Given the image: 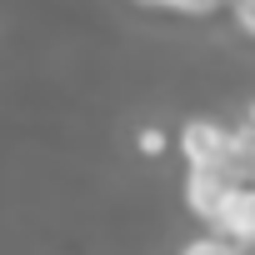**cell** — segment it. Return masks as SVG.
<instances>
[{"instance_id":"cell-1","label":"cell","mask_w":255,"mask_h":255,"mask_svg":"<svg viewBox=\"0 0 255 255\" xmlns=\"http://www.w3.org/2000/svg\"><path fill=\"white\" fill-rule=\"evenodd\" d=\"M235 130H225L220 120H185L180 125V155L190 170H220Z\"/></svg>"},{"instance_id":"cell-8","label":"cell","mask_w":255,"mask_h":255,"mask_svg":"<svg viewBox=\"0 0 255 255\" xmlns=\"http://www.w3.org/2000/svg\"><path fill=\"white\" fill-rule=\"evenodd\" d=\"M135 5H175V0H135Z\"/></svg>"},{"instance_id":"cell-5","label":"cell","mask_w":255,"mask_h":255,"mask_svg":"<svg viewBox=\"0 0 255 255\" xmlns=\"http://www.w3.org/2000/svg\"><path fill=\"white\" fill-rule=\"evenodd\" d=\"M140 155H165V130L145 125V130H140Z\"/></svg>"},{"instance_id":"cell-3","label":"cell","mask_w":255,"mask_h":255,"mask_svg":"<svg viewBox=\"0 0 255 255\" xmlns=\"http://www.w3.org/2000/svg\"><path fill=\"white\" fill-rule=\"evenodd\" d=\"M215 235L235 240V245H250L255 240V185H235L215 215Z\"/></svg>"},{"instance_id":"cell-6","label":"cell","mask_w":255,"mask_h":255,"mask_svg":"<svg viewBox=\"0 0 255 255\" xmlns=\"http://www.w3.org/2000/svg\"><path fill=\"white\" fill-rule=\"evenodd\" d=\"M235 25L245 35H255V0H235Z\"/></svg>"},{"instance_id":"cell-7","label":"cell","mask_w":255,"mask_h":255,"mask_svg":"<svg viewBox=\"0 0 255 255\" xmlns=\"http://www.w3.org/2000/svg\"><path fill=\"white\" fill-rule=\"evenodd\" d=\"M220 5V0H175V10H185V15H210Z\"/></svg>"},{"instance_id":"cell-2","label":"cell","mask_w":255,"mask_h":255,"mask_svg":"<svg viewBox=\"0 0 255 255\" xmlns=\"http://www.w3.org/2000/svg\"><path fill=\"white\" fill-rule=\"evenodd\" d=\"M230 190H235V185H230L220 170H190V175H185V210H190L195 220L215 225V215H220V205H225Z\"/></svg>"},{"instance_id":"cell-4","label":"cell","mask_w":255,"mask_h":255,"mask_svg":"<svg viewBox=\"0 0 255 255\" xmlns=\"http://www.w3.org/2000/svg\"><path fill=\"white\" fill-rule=\"evenodd\" d=\"M180 255H240V245H235V240H225V235H215V230H205V235L185 240V245H180Z\"/></svg>"}]
</instances>
